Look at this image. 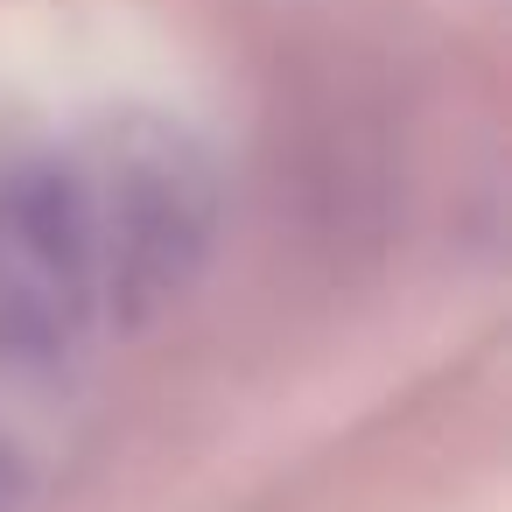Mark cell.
<instances>
[{
	"mask_svg": "<svg viewBox=\"0 0 512 512\" xmlns=\"http://www.w3.org/2000/svg\"><path fill=\"white\" fill-rule=\"evenodd\" d=\"M99 309V211L64 169L0 190V365L57 372Z\"/></svg>",
	"mask_w": 512,
	"mask_h": 512,
	"instance_id": "obj_1",
	"label": "cell"
},
{
	"mask_svg": "<svg viewBox=\"0 0 512 512\" xmlns=\"http://www.w3.org/2000/svg\"><path fill=\"white\" fill-rule=\"evenodd\" d=\"M211 246V190L190 162H141L120 176L113 218L99 225V295L120 323H155Z\"/></svg>",
	"mask_w": 512,
	"mask_h": 512,
	"instance_id": "obj_2",
	"label": "cell"
}]
</instances>
